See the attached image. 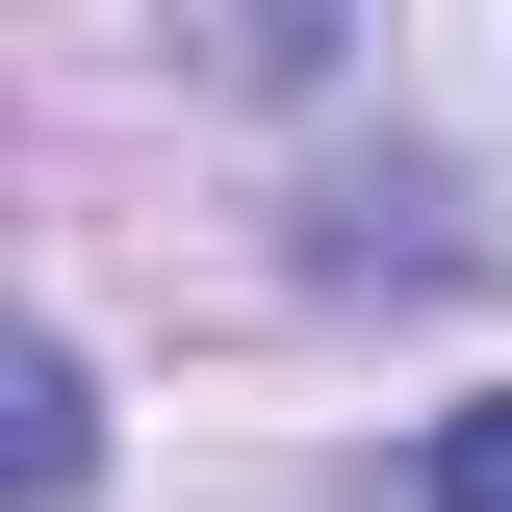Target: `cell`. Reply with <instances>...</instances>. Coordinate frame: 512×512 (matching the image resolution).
<instances>
[{"label": "cell", "mask_w": 512, "mask_h": 512, "mask_svg": "<svg viewBox=\"0 0 512 512\" xmlns=\"http://www.w3.org/2000/svg\"><path fill=\"white\" fill-rule=\"evenodd\" d=\"M436 512H512V384H487V410H436Z\"/></svg>", "instance_id": "obj_2"}, {"label": "cell", "mask_w": 512, "mask_h": 512, "mask_svg": "<svg viewBox=\"0 0 512 512\" xmlns=\"http://www.w3.org/2000/svg\"><path fill=\"white\" fill-rule=\"evenodd\" d=\"M77 487H103V384L0 308V512H77Z\"/></svg>", "instance_id": "obj_1"}]
</instances>
